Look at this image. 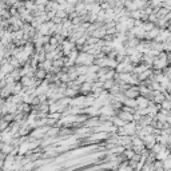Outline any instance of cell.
<instances>
[{"instance_id": "obj_7", "label": "cell", "mask_w": 171, "mask_h": 171, "mask_svg": "<svg viewBox=\"0 0 171 171\" xmlns=\"http://www.w3.org/2000/svg\"><path fill=\"white\" fill-rule=\"evenodd\" d=\"M136 102H138L136 110H138V108H146V107H148V104H150V99H148L147 96H144V95H139V96H138Z\"/></svg>"}, {"instance_id": "obj_20", "label": "cell", "mask_w": 171, "mask_h": 171, "mask_svg": "<svg viewBox=\"0 0 171 171\" xmlns=\"http://www.w3.org/2000/svg\"><path fill=\"white\" fill-rule=\"evenodd\" d=\"M35 6H36V3L34 2V0H24V7L28 11H32L35 8Z\"/></svg>"}, {"instance_id": "obj_28", "label": "cell", "mask_w": 171, "mask_h": 171, "mask_svg": "<svg viewBox=\"0 0 171 171\" xmlns=\"http://www.w3.org/2000/svg\"><path fill=\"white\" fill-rule=\"evenodd\" d=\"M82 2H84L86 4H92V3H95L96 0H82Z\"/></svg>"}, {"instance_id": "obj_2", "label": "cell", "mask_w": 171, "mask_h": 171, "mask_svg": "<svg viewBox=\"0 0 171 171\" xmlns=\"http://www.w3.org/2000/svg\"><path fill=\"white\" fill-rule=\"evenodd\" d=\"M143 142H144V146H146L148 150H151L152 147L156 144V135H154V134H148V135H146L143 138Z\"/></svg>"}, {"instance_id": "obj_16", "label": "cell", "mask_w": 171, "mask_h": 171, "mask_svg": "<svg viewBox=\"0 0 171 171\" xmlns=\"http://www.w3.org/2000/svg\"><path fill=\"white\" fill-rule=\"evenodd\" d=\"M115 79H108V80H106V82H103V87H104V90H107V91H110L112 87L115 86Z\"/></svg>"}, {"instance_id": "obj_15", "label": "cell", "mask_w": 171, "mask_h": 171, "mask_svg": "<svg viewBox=\"0 0 171 171\" xmlns=\"http://www.w3.org/2000/svg\"><path fill=\"white\" fill-rule=\"evenodd\" d=\"M123 155H125L126 158L130 161V159H132V156L135 155V151L132 150V147H126V150L123 151Z\"/></svg>"}, {"instance_id": "obj_27", "label": "cell", "mask_w": 171, "mask_h": 171, "mask_svg": "<svg viewBox=\"0 0 171 171\" xmlns=\"http://www.w3.org/2000/svg\"><path fill=\"white\" fill-rule=\"evenodd\" d=\"M167 147H171V134H170V135H169V138H167Z\"/></svg>"}, {"instance_id": "obj_17", "label": "cell", "mask_w": 171, "mask_h": 171, "mask_svg": "<svg viewBox=\"0 0 171 171\" xmlns=\"http://www.w3.org/2000/svg\"><path fill=\"white\" fill-rule=\"evenodd\" d=\"M118 170H127V171H130V170H134V169H132V167H131V165H130V161H128V159H127V161L122 162L121 165H119Z\"/></svg>"}, {"instance_id": "obj_22", "label": "cell", "mask_w": 171, "mask_h": 171, "mask_svg": "<svg viewBox=\"0 0 171 171\" xmlns=\"http://www.w3.org/2000/svg\"><path fill=\"white\" fill-rule=\"evenodd\" d=\"M131 17L132 19H142V9H134L131 11Z\"/></svg>"}, {"instance_id": "obj_25", "label": "cell", "mask_w": 171, "mask_h": 171, "mask_svg": "<svg viewBox=\"0 0 171 171\" xmlns=\"http://www.w3.org/2000/svg\"><path fill=\"white\" fill-rule=\"evenodd\" d=\"M17 2H19V0H6V3H7V6L8 7H13Z\"/></svg>"}, {"instance_id": "obj_5", "label": "cell", "mask_w": 171, "mask_h": 171, "mask_svg": "<svg viewBox=\"0 0 171 171\" xmlns=\"http://www.w3.org/2000/svg\"><path fill=\"white\" fill-rule=\"evenodd\" d=\"M125 128L127 131V135H136V132H138V127H136V122H127L126 125H125Z\"/></svg>"}, {"instance_id": "obj_18", "label": "cell", "mask_w": 171, "mask_h": 171, "mask_svg": "<svg viewBox=\"0 0 171 171\" xmlns=\"http://www.w3.org/2000/svg\"><path fill=\"white\" fill-rule=\"evenodd\" d=\"M56 16L58 17H60V19H68V12L65 11V8H60V9H58L56 11Z\"/></svg>"}, {"instance_id": "obj_4", "label": "cell", "mask_w": 171, "mask_h": 171, "mask_svg": "<svg viewBox=\"0 0 171 171\" xmlns=\"http://www.w3.org/2000/svg\"><path fill=\"white\" fill-rule=\"evenodd\" d=\"M126 96L127 98H138L140 95V91H139V86L138 84H131V87L126 91Z\"/></svg>"}, {"instance_id": "obj_26", "label": "cell", "mask_w": 171, "mask_h": 171, "mask_svg": "<svg viewBox=\"0 0 171 171\" xmlns=\"http://www.w3.org/2000/svg\"><path fill=\"white\" fill-rule=\"evenodd\" d=\"M79 2H82V0H68V3H70V4H74V6H76Z\"/></svg>"}, {"instance_id": "obj_1", "label": "cell", "mask_w": 171, "mask_h": 171, "mask_svg": "<svg viewBox=\"0 0 171 171\" xmlns=\"http://www.w3.org/2000/svg\"><path fill=\"white\" fill-rule=\"evenodd\" d=\"M134 67H135V64L130 63V61H122V63L118 64V67H116V71L118 72H132L134 71Z\"/></svg>"}, {"instance_id": "obj_23", "label": "cell", "mask_w": 171, "mask_h": 171, "mask_svg": "<svg viewBox=\"0 0 171 171\" xmlns=\"http://www.w3.org/2000/svg\"><path fill=\"white\" fill-rule=\"evenodd\" d=\"M8 127H9V122L2 118V125H0V130H2V131H6V130H8Z\"/></svg>"}, {"instance_id": "obj_14", "label": "cell", "mask_w": 171, "mask_h": 171, "mask_svg": "<svg viewBox=\"0 0 171 171\" xmlns=\"http://www.w3.org/2000/svg\"><path fill=\"white\" fill-rule=\"evenodd\" d=\"M112 123L116 126V127H122V126H125L126 125V122L123 121V119H121L118 115H114L112 116Z\"/></svg>"}, {"instance_id": "obj_29", "label": "cell", "mask_w": 171, "mask_h": 171, "mask_svg": "<svg viewBox=\"0 0 171 171\" xmlns=\"http://www.w3.org/2000/svg\"><path fill=\"white\" fill-rule=\"evenodd\" d=\"M166 122H167V123H170V125H171V112H170L169 115H167V118H166Z\"/></svg>"}, {"instance_id": "obj_8", "label": "cell", "mask_w": 171, "mask_h": 171, "mask_svg": "<svg viewBox=\"0 0 171 171\" xmlns=\"http://www.w3.org/2000/svg\"><path fill=\"white\" fill-rule=\"evenodd\" d=\"M75 8H76V12L79 13V15H87L88 13V7H87V4L84 2H79L78 4L75 6Z\"/></svg>"}, {"instance_id": "obj_11", "label": "cell", "mask_w": 171, "mask_h": 171, "mask_svg": "<svg viewBox=\"0 0 171 171\" xmlns=\"http://www.w3.org/2000/svg\"><path fill=\"white\" fill-rule=\"evenodd\" d=\"M92 92V83L90 82H84L80 87V94H83V95H88V94Z\"/></svg>"}, {"instance_id": "obj_6", "label": "cell", "mask_w": 171, "mask_h": 171, "mask_svg": "<svg viewBox=\"0 0 171 171\" xmlns=\"http://www.w3.org/2000/svg\"><path fill=\"white\" fill-rule=\"evenodd\" d=\"M116 115H118L121 119H123L126 123L134 121V114H131V112H127L125 110H118V111H116Z\"/></svg>"}, {"instance_id": "obj_9", "label": "cell", "mask_w": 171, "mask_h": 171, "mask_svg": "<svg viewBox=\"0 0 171 171\" xmlns=\"http://www.w3.org/2000/svg\"><path fill=\"white\" fill-rule=\"evenodd\" d=\"M161 31H162V28L158 27V25H155L150 32H147V38L146 39H148V40H154V39L158 38V35L161 34Z\"/></svg>"}, {"instance_id": "obj_19", "label": "cell", "mask_w": 171, "mask_h": 171, "mask_svg": "<svg viewBox=\"0 0 171 171\" xmlns=\"http://www.w3.org/2000/svg\"><path fill=\"white\" fill-rule=\"evenodd\" d=\"M166 147H167V146H165V144H162V143H159V142H156V144H155V146L151 148V150L154 151L155 154H158V152H161V151H163V150H165Z\"/></svg>"}, {"instance_id": "obj_10", "label": "cell", "mask_w": 171, "mask_h": 171, "mask_svg": "<svg viewBox=\"0 0 171 171\" xmlns=\"http://www.w3.org/2000/svg\"><path fill=\"white\" fill-rule=\"evenodd\" d=\"M79 94H80V90L75 88V87H70V86H68L64 91V95L68 96V98H75L76 95H79Z\"/></svg>"}, {"instance_id": "obj_3", "label": "cell", "mask_w": 171, "mask_h": 171, "mask_svg": "<svg viewBox=\"0 0 171 171\" xmlns=\"http://www.w3.org/2000/svg\"><path fill=\"white\" fill-rule=\"evenodd\" d=\"M166 67H169V60L167 59H161V58H155L152 68L154 70H165Z\"/></svg>"}, {"instance_id": "obj_21", "label": "cell", "mask_w": 171, "mask_h": 171, "mask_svg": "<svg viewBox=\"0 0 171 171\" xmlns=\"http://www.w3.org/2000/svg\"><path fill=\"white\" fill-rule=\"evenodd\" d=\"M155 170H165V161H161V159H156L154 162Z\"/></svg>"}, {"instance_id": "obj_13", "label": "cell", "mask_w": 171, "mask_h": 171, "mask_svg": "<svg viewBox=\"0 0 171 171\" xmlns=\"http://www.w3.org/2000/svg\"><path fill=\"white\" fill-rule=\"evenodd\" d=\"M19 111H21V112H24V114L28 115L32 111V106L30 103H25V102H23V103L19 104Z\"/></svg>"}, {"instance_id": "obj_12", "label": "cell", "mask_w": 171, "mask_h": 171, "mask_svg": "<svg viewBox=\"0 0 171 171\" xmlns=\"http://www.w3.org/2000/svg\"><path fill=\"white\" fill-rule=\"evenodd\" d=\"M47 74H48V72H47L44 68H36V71H35V78L36 79H39V80H44V79L47 78Z\"/></svg>"}, {"instance_id": "obj_24", "label": "cell", "mask_w": 171, "mask_h": 171, "mask_svg": "<svg viewBox=\"0 0 171 171\" xmlns=\"http://www.w3.org/2000/svg\"><path fill=\"white\" fill-rule=\"evenodd\" d=\"M142 116H143V115H142L139 111H135V112H134V122H139L142 119Z\"/></svg>"}]
</instances>
